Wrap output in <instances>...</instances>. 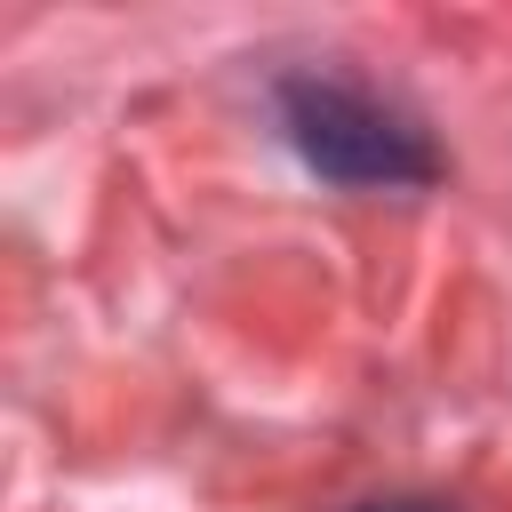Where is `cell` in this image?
<instances>
[{
	"mask_svg": "<svg viewBox=\"0 0 512 512\" xmlns=\"http://www.w3.org/2000/svg\"><path fill=\"white\" fill-rule=\"evenodd\" d=\"M280 128L304 152V168H320L328 184L400 192V184H432L440 176L432 136L408 112H392L384 96L352 88V80H288L280 88Z\"/></svg>",
	"mask_w": 512,
	"mask_h": 512,
	"instance_id": "obj_1",
	"label": "cell"
},
{
	"mask_svg": "<svg viewBox=\"0 0 512 512\" xmlns=\"http://www.w3.org/2000/svg\"><path fill=\"white\" fill-rule=\"evenodd\" d=\"M352 512H464L448 496H376V504H352Z\"/></svg>",
	"mask_w": 512,
	"mask_h": 512,
	"instance_id": "obj_2",
	"label": "cell"
}]
</instances>
